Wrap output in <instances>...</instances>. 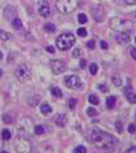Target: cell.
I'll list each match as a JSON object with an SVG mask.
<instances>
[{
    "label": "cell",
    "mask_w": 136,
    "mask_h": 153,
    "mask_svg": "<svg viewBox=\"0 0 136 153\" xmlns=\"http://www.w3.org/2000/svg\"><path fill=\"white\" fill-rule=\"evenodd\" d=\"M92 140L97 148L108 152L114 150L115 143L117 142L114 136L101 130H94L92 132Z\"/></svg>",
    "instance_id": "cell-1"
},
{
    "label": "cell",
    "mask_w": 136,
    "mask_h": 153,
    "mask_svg": "<svg viewBox=\"0 0 136 153\" xmlns=\"http://www.w3.org/2000/svg\"><path fill=\"white\" fill-rule=\"evenodd\" d=\"M76 38L71 32H65L56 39V46L60 50L66 51L70 49L75 43Z\"/></svg>",
    "instance_id": "cell-2"
},
{
    "label": "cell",
    "mask_w": 136,
    "mask_h": 153,
    "mask_svg": "<svg viewBox=\"0 0 136 153\" xmlns=\"http://www.w3.org/2000/svg\"><path fill=\"white\" fill-rule=\"evenodd\" d=\"M110 26L114 30L118 31L119 33H128L133 28V24L130 21L120 18L112 19L110 22Z\"/></svg>",
    "instance_id": "cell-3"
},
{
    "label": "cell",
    "mask_w": 136,
    "mask_h": 153,
    "mask_svg": "<svg viewBox=\"0 0 136 153\" xmlns=\"http://www.w3.org/2000/svg\"><path fill=\"white\" fill-rule=\"evenodd\" d=\"M78 6L77 0H57L56 7L58 11L64 14L72 13Z\"/></svg>",
    "instance_id": "cell-4"
},
{
    "label": "cell",
    "mask_w": 136,
    "mask_h": 153,
    "mask_svg": "<svg viewBox=\"0 0 136 153\" xmlns=\"http://www.w3.org/2000/svg\"><path fill=\"white\" fill-rule=\"evenodd\" d=\"M15 76L19 82L24 83L28 81L31 77V71H30L29 66L26 65L25 63L19 65L17 68L16 69Z\"/></svg>",
    "instance_id": "cell-5"
},
{
    "label": "cell",
    "mask_w": 136,
    "mask_h": 153,
    "mask_svg": "<svg viewBox=\"0 0 136 153\" xmlns=\"http://www.w3.org/2000/svg\"><path fill=\"white\" fill-rule=\"evenodd\" d=\"M50 67L52 72L55 75H59L63 73L66 70V64L60 60H52L50 61Z\"/></svg>",
    "instance_id": "cell-6"
},
{
    "label": "cell",
    "mask_w": 136,
    "mask_h": 153,
    "mask_svg": "<svg viewBox=\"0 0 136 153\" xmlns=\"http://www.w3.org/2000/svg\"><path fill=\"white\" fill-rule=\"evenodd\" d=\"M66 85L72 89H80L83 86L81 80L77 76H69L66 77Z\"/></svg>",
    "instance_id": "cell-7"
},
{
    "label": "cell",
    "mask_w": 136,
    "mask_h": 153,
    "mask_svg": "<svg viewBox=\"0 0 136 153\" xmlns=\"http://www.w3.org/2000/svg\"><path fill=\"white\" fill-rule=\"evenodd\" d=\"M39 14L43 17H48L50 15V6L46 0H40L38 4Z\"/></svg>",
    "instance_id": "cell-8"
},
{
    "label": "cell",
    "mask_w": 136,
    "mask_h": 153,
    "mask_svg": "<svg viewBox=\"0 0 136 153\" xmlns=\"http://www.w3.org/2000/svg\"><path fill=\"white\" fill-rule=\"evenodd\" d=\"M132 88L131 87H127L125 89V94L127 96V99L129 101V103L135 104L136 103V95L132 91Z\"/></svg>",
    "instance_id": "cell-9"
},
{
    "label": "cell",
    "mask_w": 136,
    "mask_h": 153,
    "mask_svg": "<svg viewBox=\"0 0 136 153\" xmlns=\"http://www.w3.org/2000/svg\"><path fill=\"white\" fill-rule=\"evenodd\" d=\"M116 40L120 44H126L130 41V35L128 33H120L116 35Z\"/></svg>",
    "instance_id": "cell-10"
},
{
    "label": "cell",
    "mask_w": 136,
    "mask_h": 153,
    "mask_svg": "<svg viewBox=\"0 0 136 153\" xmlns=\"http://www.w3.org/2000/svg\"><path fill=\"white\" fill-rule=\"evenodd\" d=\"M55 123H56V125L58 127H64L66 125V123H67V117H66V115H64V114L59 115L56 117V119H55Z\"/></svg>",
    "instance_id": "cell-11"
},
{
    "label": "cell",
    "mask_w": 136,
    "mask_h": 153,
    "mask_svg": "<svg viewBox=\"0 0 136 153\" xmlns=\"http://www.w3.org/2000/svg\"><path fill=\"white\" fill-rule=\"evenodd\" d=\"M15 16H17V11L15 10V8L12 7V6L6 7V9L5 10V18L10 20V19L13 18Z\"/></svg>",
    "instance_id": "cell-12"
},
{
    "label": "cell",
    "mask_w": 136,
    "mask_h": 153,
    "mask_svg": "<svg viewBox=\"0 0 136 153\" xmlns=\"http://www.w3.org/2000/svg\"><path fill=\"white\" fill-rule=\"evenodd\" d=\"M0 39L5 40V41L10 40L12 39V34L10 32L5 31V30L0 28Z\"/></svg>",
    "instance_id": "cell-13"
},
{
    "label": "cell",
    "mask_w": 136,
    "mask_h": 153,
    "mask_svg": "<svg viewBox=\"0 0 136 153\" xmlns=\"http://www.w3.org/2000/svg\"><path fill=\"white\" fill-rule=\"evenodd\" d=\"M115 101H116V99H115V96H113V95L109 96L107 98V100H106V106H107V108L109 109H112L115 107Z\"/></svg>",
    "instance_id": "cell-14"
},
{
    "label": "cell",
    "mask_w": 136,
    "mask_h": 153,
    "mask_svg": "<svg viewBox=\"0 0 136 153\" xmlns=\"http://www.w3.org/2000/svg\"><path fill=\"white\" fill-rule=\"evenodd\" d=\"M52 108L50 107V105H48V103H43L40 107V112L45 115H49L52 113Z\"/></svg>",
    "instance_id": "cell-15"
},
{
    "label": "cell",
    "mask_w": 136,
    "mask_h": 153,
    "mask_svg": "<svg viewBox=\"0 0 136 153\" xmlns=\"http://www.w3.org/2000/svg\"><path fill=\"white\" fill-rule=\"evenodd\" d=\"M44 30L47 33H54L56 30V27L53 23H47L44 25Z\"/></svg>",
    "instance_id": "cell-16"
},
{
    "label": "cell",
    "mask_w": 136,
    "mask_h": 153,
    "mask_svg": "<svg viewBox=\"0 0 136 153\" xmlns=\"http://www.w3.org/2000/svg\"><path fill=\"white\" fill-rule=\"evenodd\" d=\"M51 92H52V95H53L54 96L57 97V98H61L62 95H63L62 91H61V89H60L59 87H54V88L52 89Z\"/></svg>",
    "instance_id": "cell-17"
},
{
    "label": "cell",
    "mask_w": 136,
    "mask_h": 153,
    "mask_svg": "<svg viewBox=\"0 0 136 153\" xmlns=\"http://www.w3.org/2000/svg\"><path fill=\"white\" fill-rule=\"evenodd\" d=\"M12 26L17 29V30H19L23 28V23L21 21V19L19 18H15L13 19L12 21Z\"/></svg>",
    "instance_id": "cell-18"
},
{
    "label": "cell",
    "mask_w": 136,
    "mask_h": 153,
    "mask_svg": "<svg viewBox=\"0 0 136 153\" xmlns=\"http://www.w3.org/2000/svg\"><path fill=\"white\" fill-rule=\"evenodd\" d=\"M112 82L114 83V84L116 86V87H119L121 85V77L119 76V74H115L113 77H112Z\"/></svg>",
    "instance_id": "cell-19"
},
{
    "label": "cell",
    "mask_w": 136,
    "mask_h": 153,
    "mask_svg": "<svg viewBox=\"0 0 136 153\" xmlns=\"http://www.w3.org/2000/svg\"><path fill=\"white\" fill-rule=\"evenodd\" d=\"M89 101L92 104H94V105H98L99 103V99L97 95H90L89 96Z\"/></svg>",
    "instance_id": "cell-20"
},
{
    "label": "cell",
    "mask_w": 136,
    "mask_h": 153,
    "mask_svg": "<svg viewBox=\"0 0 136 153\" xmlns=\"http://www.w3.org/2000/svg\"><path fill=\"white\" fill-rule=\"evenodd\" d=\"M2 138L4 140H9L11 138V133L8 129H4L2 131Z\"/></svg>",
    "instance_id": "cell-21"
},
{
    "label": "cell",
    "mask_w": 136,
    "mask_h": 153,
    "mask_svg": "<svg viewBox=\"0 0 136 153\" xmlns=\"http://www.w3.org/2000/svg\"><path fill=\"white\" fill-rule=\"evenodd\" d=\"M44 132H45V128H44V127L41 126V125H38V126H36V127H34V132H35L37 135H41V134L44 133Z\"/></svg>",
    "instance_id": "cell-22"
},
{
    "label": "cell",
    "mask_w": 136,
    "mask_h": 153,
    "mask_svg": "<svg viewBox=\"0 0 136 153\" xmlns=\"http://www.w3.org/2000/svg\"><path fill=\"white\" fill-rule=\"evenodd\" d=\"M98 70V66L96 63H92V65L90 66V72L92 75H96Z\"/></svg>",
    "instance_id": "cell-23"
},
{
    "label": "cell",
    "mask_w": 136,
    "mask_h": 153,
    "mask_svg": "<svg viewBox=\"0 0 136 153\" xmlns=\"http://www.w3.org/2000/svg\"><path fill=\"white\" fill-rule=\"evenodd\" d=\"M78 18V22H79V23H81V24H84V23H87V21H88L87 17H86L84 14H83V13L79 14Z\"/></svg>",
    "instance_id": "cell-24"
},
{
    "label": "cell",
    "mask_w": 136,
    "mask_h": 153,
    "mask_svg": "<svg viewBox=\"0 0 136 153\" xmlns=\"http://www.w3.org/2000/svg\"><path fill=\"white\" fill-rule=\"evenodd\" d=\"M74 153H86V149L83 145H78L74 149Z\"/></svg>",
    "instance_id": "cell-25"
},
{
    "label": "cell",
    "mask_w": 136,
    "mask_h": 153,
    "mask_svg": "<svg viewBox=\"0 0 136 153\" xmlns=\"http://www.w3.org/2000/svg\"><path fill=\"white\" fill-rule=\"evenodd\" d=\"M77 34L81 37H84L87 34V31H86V29L84 28H79L78 29V31H77Z\"/></svg>",
    "instance_id": "cell-26"
},
{
    "label": "cell",
    "mask_w": 136,
    "mask_h": 153,
    "mask_svg": "<svg viewBox=\"0 0 136 153\" xmlns=\"http://www.w3.org/2000/svg\"><path fill=\"white\" fill-rule=\"evenodd\" d=\"M3 121H4V122L6 123V124H11V123H12V118H11L9 115H7V114H5V115H3Z\"/></svg>",
    "instance_id": "cell-27"
},
{
    "label": "cell",
    "mask_w": 136,
    "mask_h": 153,
    "mask_svg": "<svg viewBox=\"0 0 136 153\" xmlns=\"http://www.w3.org/2000/svg\"><path fill=\"white\" fill-rule=\"evenodd\" d=\"M86 113L89 116H94L97 115V110L93 108H88L86 110Z\"/></svg>",
    "instance_id": "cell-28"
},
{
    "label": "cell",
    "mask_w": 136,
    "mask_h": 153,
    "mask_svg": "<svg viewBox=\"0 0 136 153\" xmlns=\"http://www.w3.org/2000/svg\"><path fill=\"white\" fill-rule=\"evenodd\" d=\"M115 129H116V131H117L119 133H121V132H122V131H123V126H122V124H121V121H116V122H115Z\"/></svg>",
    "instance_id": "cell-29"
},
{
    "label": "cell",
    "mask_w": 136,
    "mask_h": 153,
    "mask_svg": "<svg viewBox=\"0 0 136 153\" xmlns=\"http://www.w3.org/2000/svg\"><path fill=\"white\" fill-rule=\"evenodd\" d=\"M76 104H77V100H76V99H74V98H71V99L69 100L68 105H69V108H70L71 109H73L75 108Z\"/></svg>",
    "instance_id": "cell-30"
},
{
    "label": "cell",
    "mask_w": 136,
    "mask_h": 153,
    "mask_svg": "<svg viewBox=\"0 0 136 153\" xmlns=\"http://www.w3.org/2000/svg\"><path fill=\"white\" fill-rule=\"evenodd\" d=\"M86 46H87V47L90 48V49H94L95 46H96V42H95L93 40H89V41L87 42Z\"/></svg>",
    "instance_id": "cell-31"
},
{
    "label": "cell",
    "mask_w": 136,
    "mask_h": 153,
    "mask_svg": "<svg viewBox=\"0 0 136 153\" xmlns=\"http://www.w3.org/2000/svg\"><path fill=\"white\" fill-rule=\"evenodd\" d=\"M128 132L131 134H133L134 132H136V126L134 124H130L128 127Z\"/></svg>",
    "instance_id": "cell-32"
},
{
    "label": "cell",
    "mask_w": 136,
    "mask_h": 153,
    "mask_svg": "<svg viewBox=\"0 0 136 153\" xmlns=\"http://www.w3.org/2000/svg\"><path fill=\"white\" fill-rule=\"evenodd\" d=\"M80 55V51H79V49L78 48H76L74 51H73V53H72V56H73V58H78V56Z\"/></svg>",
    "instance_id": "cell-33"
},
{
    "label": "cell",
    "mask_w": 136,
    "mask_h": 153,
    "mask_svg": "<svg viewBox=\"0 0 136 153\" xmlns=\"http://www.w3.org/2000/svg\"><path fill=\"white\" fill-rule=\"evenodd\" d=\"M98 88L100 89V90H102V92H107L109 89V88L105 84H100L98 85Z\"/></svg>",
    "instance_id": "cell-34"
},
{
    "label": "cell",
    "mask_w": 136,
    "mask_h": 153,
    "mask_svg": "<svg viewBox=\"0 0 136 153\" xmlns=\"http://www.w3.org/2000/svg\"><path fill=\"white\" fill-rule=\"evenodd\" d=\"M100 46H101L102 49H103V50H106V49L108 48V44H107V42H105L104 40H102V41L100 42Z\"/></svg>",
    "instance_id": "cell-35"
},
{
    "label": "cell",
    "mask_w": 136,
    "mask_h": 153,
    "mask_svg": "<svg viewBox=\"0 0 136 153\" xmlns=\"http://www.w3.org/2000/svg\"><path fill=\"white\" fill-rule=\"evenodd\" d=\"M126 153H136V146H132L130 147Z\"/></svg>",
    "instance_id": "cell-36"
},
{
    "label": "cell",
    "mask_w": 136,
    "mask_h": 153,
    "mask_svg": "<svg viewBox=\"0 0 136 153\" xmlns=\"http://www.w3.org/2000/svg\"><path fill=\"white\" fill-rule=\"evenodd\" d=\"M86 64H87V62H86V60H84V59H82L81 60H80V66H81V68H85V66H86Z\"/></svg>",
    "instance_id": "cell-37"
},
{
    "label": "cell",
    "mask_w": 136,
    "mask_h": 153,
    "mask_svg": "<svg viewBox=\"0 0 136 153\" xmlns=\"http://www.w3.org/2000/svg\"><path fill=\"white\" fill-rule=\"evenodd\" d=\"M131 55L136 60V48L135 47L132 48V50H131Z\"/></svg>",
    "instance_id": "cell-38"
},
{
    "label": "cell",
    "mask_w": 136,
    "mask_h": 153,
    "mask_svg": "<svg viewBox=\"0 0 136 153\" xmlns=\"http://www.w3.org/2000/svg\"><path fill=\"white\" fill-rule=\"evenodd\" d=\"M47 51L48 53H51V54H54V46H47Z\"/></svg>",
    "instance_id": "cell-39"
},
{
    "label": "cell",
    "mask_w": 136,
    "mask_h": 153,
    "mask_svg": "<svg viewBox=\"0 0 136 153\" xmlns=\"http://www.w3.org/2000/svg\"><path fill=\"white\" fill-rule=\"evenodd\" d=\"M124 2L127 5H133L135 2V0H124Z\"/></svg>",
    "instance_id": "cell-40"
},
{
    "label": "cell",
    "mask_w": 136,
    "mask_h": 153,
    "mask_svg": "<svg viewBox=\"0 0 136 153\" xmlns=\"http://www.w3.org/2000/svg\"><path fill=\"white\" fill-rule=\"evenodd\" d=\"M3 59V54L2 52H0V60H2Z\"/></svg>",
    "instance_id": "cell-41"
},
{
    "label": "cell",
    "mask_w": 136,
    "mask_h": 153,
    "mask_svg": "<svg viewBox=\"0 0 136 153\" xmlns=\"http://www.w3.org/2000/svg\"><path fill=\"white\" fill-rule=\"evenodd\" d=\"M2 75H3V71H2L1 69H0V77H2Z\"/></svg>",
    "instance_id": "cell-42"
},
{
    "label": "cell",
    "mask_w": 136,
    "mask_h": 153,
    "mask_svg": "<svg viewBox=\"0 0 136 153\" xmlns=\"http://www.w3.org/2000/svg\"><path fill=\"white\" fill-rule=\"evenodd\" d=\"M0 153H9V152H7V151H5V150H3V151H1Z\"/></svg>",
    "instance_id": "cell-43"
},
{
    "label": "cell",
    "mask_w": 136,
    "mask_h": 153,
    "mask_svg": "<svg viewBox=\"0 0 136 153\" xmlns=\"http://www.w3.org/2000/svg\"><path fill=\"white\" fill-rule=\"evenodd\" d=\"M133 17H134V19H135V21H136V12L134 13V16H133Z\"/></svg>",
    "instance_id": "cell-44"
},
{
    "label": "cell",
    "mask_w": 136,
    "mask_h": 153,
    "mask_svg": "<svg viewBox=\"0 0 136 153\" xmlns=\"http://www.w3.org/2000/svg\"><path fill=\"white\" fill-rule=\"evenodd\" d=\"M135 121H136V114H135Z\"/></svg>",
    "instance_id": "cell-45"
},
{
    "label": "cell",
    "mask_w": 136,
    "mask_h": 153,
    "mask_svg": "<svg viewBox=\"0 0 136 153\" xmlns=\"http://www.w3.org/2000/svg\"><path fill=\"white\" fill-rule=\"evenodd\" d=\"M135 42H136V37H135Z\"/></svg>",
    "instance_id": "cell-46"
}]
</instances>
